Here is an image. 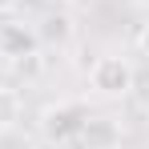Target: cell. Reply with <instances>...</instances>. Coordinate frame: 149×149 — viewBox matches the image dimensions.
I'll use <instances>...</instances> for the list:
<instances>
[{"instance_id":"6da1fadb","label":"cell","mask_w":149,"mask_h":149,"mask_svg":"<svg viewBox=\"0 0 149 149\" xmlns=\"http://www.w3.org/2000/svg\"><path fill=\"white\" fill-rule=\"evenodd\" d=\"M85 121H89V109L81 101H56L40 113V133L52 145H73L85 129Z\"/></svg>"},{"instance_id":"7a4b0ae2","label":"cell","mask_w":149,"mask_h":149,"mask_svg":"<svg viewBox=\"0 0 149 149\" xmlns=\"http://www.w3.org/2000/svg\"><path fill=\"white\" fill-rule=\"evenodd\" d=\"M133 81H137L133 65L125 56H113V52L109 56H97L93 69H89V85H93V93H101V97H125L133 89Z\"/></svg>"},{"instance_id":"3957f363","label":"cell","mask_w":149,"mask_h":149,"mask_svg":"<svg viewBox=\"0 0 149 149\" xmlns=\"http://www.w3.org/2000/svg\"><path fill=\"white\" fill-rule=\"evenodd\" d=\"M77 141L85 149H117L121 145V125L113 121V117H89Z\"/></svg>"},{"instance_id":"277c9868","label":"cell","mask_w":149,"mask_h":149,"mask_svg":"<svg viewBox=\"0 0 149 149\" xmlns=\"http://www.w3.org/2000/svg\"><path fill=\"white\" fill-rule=\"evenodd\" d=\"M40 45V36L28 24H0V56H24Z\"/></svg>"},{"instance_id":"5b68a950","label":"cell","mask_w":149,"mask_h":149,"mask_svg":"<svg viewBox=\"0 0 149 149\" xmlns=\"http://www.w3.org/2000/svg\"><path fill=\"white\" fill-rule=\"evenodd\" d=\"M16 121H20V93L8 89V85H0V133L12 129Z\"/></svg>"},{"instance_id":"8992f818","label":"cell","mask_w":149,"mask_h":149,"mask_svg":"<svg viewBox=\"0 0 149 149\" xmlns=\"http://www.w3.org/2000/svg\"><path fill=\"white\" fill-rule=\"evenodd\" d=\"M137 49H141V56H149V24L137 32Z\"/></svg>"},{"instance_id":"52a82bcc","label":"cell","mask_w":149,"mask_h":149,"mask_svg":"<svg viewBox=\"0 0 149 149\" xmlns=\"http://www.w3.org/2000/svg\"><path fill=\"white\" fill-rule=\"evenodd\" d=\"M12 4H16V0H0V12H4V8H12Z\"/></svg>"}]
</instances>
